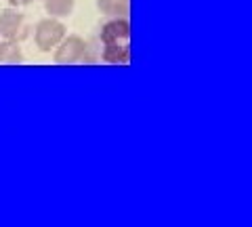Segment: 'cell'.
I'll return each instance as SVG.
<instances>
[{
	"instance_id": "1",
	"label": "cell",
	"mask_w": 252,
	"mask_h": 227,
	"mask_svg": "<svg viewBox=\"0 0 252 227\" xmlns=\"http://www.w3.org/2000/svg\"><path fill=\"white\" fill-rule=\"evenodd\" d=\"M63 38H65V26L57 19H42L38 21V26L34 30V40H36V46L40 49L42 53H49L51 49H55Z\"/></svg>"
},
{
	"instance_id": "2",
	"label": "cell",
	"mask_w": 252,
	"mask_h": 227,
	"mask_svg": "<svg viewBox=\"0 0 252 227\" xmlns=\"http://www.w3.org/2000/svg\"><path fill=\"white\" fill-rule=\"evenodd\" d=\"M86 44L80 36H67L57 44V51H55V64H76V61H82L86 57Z\"/></svg>"
},
{
	"instance_id": "3",
	"label": "cell",
	"mask_w": 252,
	"mask_h": 227,
	"mask_svg": "<svg viewBox=\"0 0 252 227\" xmlns=\"http://www.w3.org/2000/svg\"><path fill=\"white\" fill-rule=\"evenodd\" d=\"M23 15L13 11V9H4L0 11V36H4L6 40H17L19 36H23Z\"/></svg>"
},
{
	"instance_id": "4",
	"label": "cell",
	"mask_w": 252,
	"mask_h": 227,
	"mask_svg": "<svg viewBox=\"0 0 252 227\" xmlns=\"http://www.w3.org/2000/svg\"><path fill=\"white\" fill-rule=\"evenodd\" d=\"M97 6L109 17H128L130 0H97Z\"/></svg>"
},
{
	"instance_id": "5",
	"label": "cell",
	"mask_w": 252,
	"mask_h": 227,
	"mask_svg": "<svg viewBox=\"0 0 252 227\" xmlns=\"http://www.w3.org/2000/svg\"><path fill=\"white\" fill-rule=\"evenodd\" d=\"M23 61V51L17 40L0 42V64H19Z\"/></svg>"
},
{
	"instance_id": "6",
	"label": "cell",
	"mask_w": 252,
	"mask_h": 227,
	"mask_svg": "<svg viewBox=\"0 0 252 227\" xmlns=\"http://www.w3.org/2000/svg\"><path fill=\"white\" fill-rule=\"evenodd\" d=\"M76 0H44V9L51 17H67L74 11Z\"/></svg>"
},
{
	"instance_id": "7",
	"label": "cell",
	"mask_w": 252,
	"mask_h": 227,
	"mask_svg": "<svg viewBox=\"0 0 252 227\" xmlns=\"http://www.w3.org/2000/svg\"><path fill=\"white\" fill-rule=\"evenodd\" d=\"M11 2H13V4H23V6H26V4H32L34 0H11Z\"/></svg>"
}]
</instances>
